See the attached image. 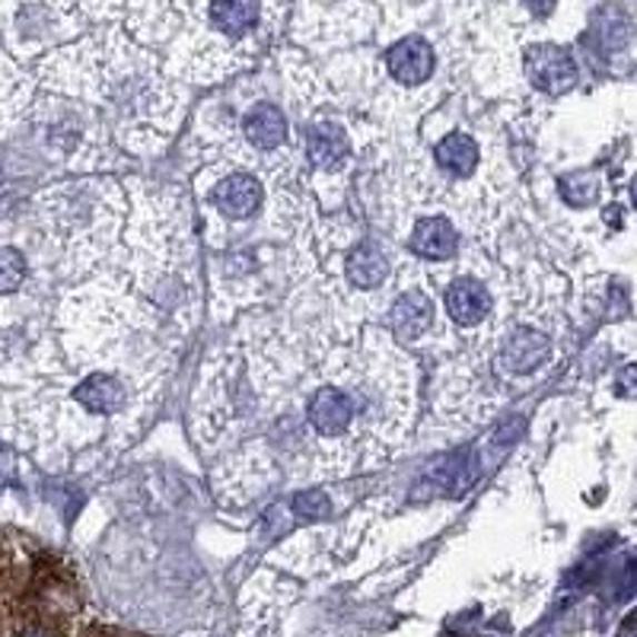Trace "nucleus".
<instances>
[{
	"label": "nucleus",
	"instance_id": "2",
	"mask_svg": "<svg viewBox=\"0 0 637 637\" xmlns=\"http://www.w3.org/2000/svg\"><path fill=\"white\" fill-rule=\"evenodd\" d=\"M351 421H355V401L335 386L319 389L309 401V425L316 427L319 434H326V437L345 434L351 427Z\"/></svg>",
	"mask_w": 637,
	"mask_h": 637
},
{
	"label": "nucleus",
	"instance_id": "10",
	"mask_svg": "<svg viewBox=\"0 0 637 637\" xmlns=\"http://www.w3.org/2000/svg\"><path fill=\"white\" fill-rule=\"evenodd\" d=\"M246 138L261 147V150H275V147H281L283 141V131H287V125H283V116L278 106H271V102H261L256 106L249 116H246Z\"/></svg>",
	"mask_w": 637,
	"mask_h": 637
},
{
	"label": "nucleus",
	"instance_id": "1",
	"mask_svg": "<svg viewBox=\"0 0 637 637\" xmlns=\"http://www.w3.org/2000/svg\"><path fill=\"white\" fill-rule=\"evenodd\" d=\"M526 73L536 90L543 93H567L577 83V64L558 46H539L526 54Z\"/></svg>",
	"mask_w": 637,
	"mask_h": 637
},
{
	"label": "nucleus",
	"instance_id": "14",
	"mask_svg": "<svg viewBox=\"0 0 637 637\" xmlns=\"http://www.w3.org/2000/svg\"><path fill=\"white\" fill-rule=\"evenodd\" d=\"M434 153H437V163L452 176H459V179L472 176L475 166H478V143L469 135H449V138L437 143Z\"/></svg>",
	"mask_w": 637,
	"mask_h": 637
},
{
	"label": "nucleus",
	"instance_id": "5",
	"mask_svg": "<svg viewBox=\"0 0 637 637\" xmlns=\"http://www.w3.org/2000/svg\"><path fill=\"white\" fill-rule=\"evenodd\" d=\"M447 309L459 326H475V322H481L488 316L491 297H488V290H485L481 281L462 278V281H456L447 290Z\"/></svg>",
	"mask_w": 637,
	"mask_h": 637
},
{
	"label": "nucleus",
	"instance_id": "11",
	"mask_svg": "<svg viewBox=\"0 0 637 637\" xmlns=\"http://www.w3.org/2000/svg\"><path fill=\"white\" fill-rule=\"evenodd\" d=\"M389 275V261L382 256L377 242H360L351 259H348V278L357 283V287H379Z\"/></svg>",
	"mask_w": 637,
	"mask_h": 637
},
{
	"label": "nucleus",
	"instance_id": "16",
	"mask_svg": "<svg viewBox=\"0 0 637 637\" xmlns=\"http://www.w3.org/2000/svg\"><path fill=\"white\" fill-rule=\"evenodd\" d=\"M561 191H565L567 205L584 208V205L596 201V195H599V182H596L593 176H570V179H565Z\"/></svg>",
	"mask_w": 637,
	"mask_h": 637
},
{
	"label": "nucleus",
	"instance_id": "9",
	"mask_svg": "<svg viewBox=\"0 0 637 637\" xmlns=\"http://www.w3.org/2000/svg\"><path fill=\"white\" fill-rule=\"evenodd\" d=\"M307 153L316 166L331 169V166H338L345 160V153H348V138H345V131H341L338 125H329V121L312 125L307 131Z\"/></svg>",
	"mask_w": 637,
	"mask_h": 637
},
{
	"label": "nucleus",
	"instance_id": "4",
	"mask_svg": "<svg viewBox=\"0 0 637 637\" xmlns=\"http://www.w3.org/2000/svg\"><path fill=\"white\" fill-rule=\"evenodd\" d=\"M213 205L227 213L230 220H246L252 217L261 205V186L252 176H230L213 189Z\"/></svg>",
	"mask_w": 637,
	"mask_h": 637
},
{
	"label": "nucleus",
	"instance_id": "17",
	"mask_svg": "<svg viewBox=\"0 0 637 637\" xmlns=\"http://www.w3.org/2000/svg\"><path fill=\"white\" fill-rule=\"evenodd\" d=\"M293 510H297V517L319 519L329 514L331 504L329 497H326V491H303V495L293 497Z\"/></svg>",
	"mask_w": 637,
	"mask_h": 637
},
{
	"label": "nucleus",
	"instance_id": "8",
	"mask_svg": "<svg viewBox=\"0 0 637 637\" xmlns=\"http://www.w3.org/2000/svg\"><path fill=\"white\" fill-rule=\"evenodd\" d=\"M430 322H434V303L427 300L421 290H408V293H401L399 300H396V307H392V329H396L399 338L411 341V338L425 335L430 329Z\"/></svg>",
	"mask_w": 637,
	"mask_h": 637
},
{
	"label": "nucleus",
	"instance_id": "12",
	"mask_svg": "<svg viewBox=\"0 0 637 637\" xmlns=\"http://www.w3.org/2000/svg\"><path fill=\"white\" fill-rule=\"evenodd\" d=\"M211 20L227 36H242L259 20V0H213Z\"/></svg>",
	"mask_w": 637,
	"mask_h": 637
},
{
	"label": "nucleus",
	"instance_id": "3",
	"mask_svg": "<svg viewBox=\"0 0 637 637\" xmlns=\"http://www.w3.org/2000/svg\"><path fill=\"white\" fill-rule=\"evenodd\" d=\"M386 64H389V73L399 83H408V87L425 83L427 77L434 73V48L427 46L425 39H418V36L401 39L399 46L389 51Z\"/></svg>",
	"mask_w": 637,
	"mask_h": 637
},
{
	"label": "nucleus",
	"instance_id": "7",
	"mask_svg": "<svg viewBox=\"0 0 637 637\" xmlns=\"http://www.w3.org/2000/svg\"><path fill=\"white\" fill-rule=\"evenodd\" d=\"M456 246H459V237L444 217H427L411 233V252H418L421 259H449Z\"/></svg>",
	"mask_w": 637,
	"mask_h": 637
},
{
	"label": "nucleus",
	"instance_id": "6",
	"mask_svg": "<svg viewBox=\"0 0 637 637\" xmlns=\"http://www.w3.org/2000/svg\"><path fill=\"white\" fill-rule=\"evenodd\" d=\"M551 351V341L533 329H517L504 345V364L510 374H529L543 364Z\"/></svg>",
	"mask_w": 637,
	"mask_h": 637
},
{
	"label": "nucleus",
	"instance_id": "13",
	"mask_svg": "<svg viewBox=\"0 0 637 637\" xmlns=\"http://www.w3.org/2000/svg\"><path fill=\"white\" fill-rule=\"evenodd\" d=\"M73 399L80 401V405H87L90 411L112 415V411H119L121 405H125V389H121L119 379L93 377L73 389Z\"/></svg>",
	"mask_w": 637,
	"mask_h": 637
},
{
	"label": "nucleus",
	"instance_id": "15",
	"mask_svg": "<svg viewBox=\"0 0 637 637\" xmlns=\"http://www.w3.org/2000/svg\"><path fill=\"white\" fill-rule=\"evenodd\" d=\"M26 278V261L17 249H0V293H13Z\"/></svg>",
	"mask_w": 637,
	"mask_h": 637
}]
</instances>
